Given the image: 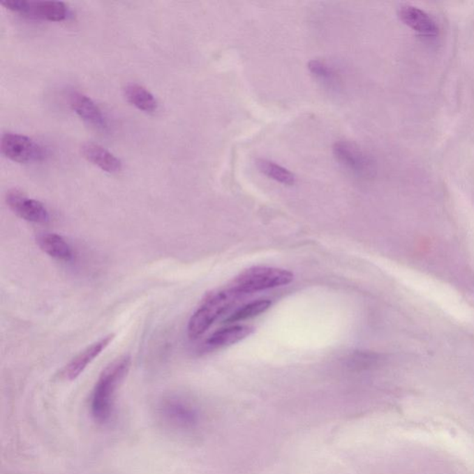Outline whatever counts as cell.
Segmentation results:
<instances>
[{"label": "cell", "mask_w": 474, "mask_h": 474, "mask_svg": "<svg viewBox=\"0 0 474 474\" xmlns=\"http://www.w3.org/2000/svg\"><path fill=\"white\" fill-rule=\"evenodd\" d=\"M131 367V357L115 360L102 371L91 397V414L96 422L105 424L113 414L114 399L119 385L126 378Z\"/></svg>", "instance_id": "cell-1"}, {"label": "cell", "mask_w": 474, "mask_h": 474, "mask_svg": "<svg viewBox=\"0 0 474 474\" xmlns=\"http://www.w3.org/2000/svg\"><path fill=\"white\" fill-rule=\"evenodd\" d=\"M242 297L231 288L209 293L190 318L187 334L191 339L202 336L212 325Z\"/></svg>", "instance_id": "cell-2"}, {"label": "cell", "mask_w": 474, "mask_h": 474, "mask_svg": "<svg viewBox=\"0 0 474 474\" xmlns=\"http://www.w3.org/2000/svg\"><path fill=\"white\" fill-rule=\"evenodd\" d=\"M293 279L294 274L288 269L257 266L246 269L235 277L230 288L244 296L246 294L288 285Z\"/></svg>", "instance_id": "cell-3"}, {"label": "cell", "mask_w": 474, "mask_h": 474, "mask_svg": "<svg viewBox=\"0 0 474 474\" xmlns=\"http://www.w3.org/2000/svg\"><path fill=\"white\" fill-rule=\"evenodd\" d=\"M0 147L6 158L18 163H38L45 157V151L40 145L19 133H4Z\"/></svg>", "instance_id": "cell-4"}, {"label": "cell", "mask_w": 474, "mask_h": 474, "mask_svg": "<svg viewBox=\"0 0 474 474\" xmlns=\"http://www.w3.org/2000/svg\"><path fill=\"white\" fill-rule=\"evenodd\" d=\"M158 413L161 422L172 430H190L198 422L197 410L188 403L177 397H169L163 400L158 407Z\"/></svg>", "instance_id": "cell-5"}, {"label": "cell", "mask_w": 474, "mask_h": 474, "mask_svg": "<svg viewBox=\"0 0 474 474\" xmlns=\"http://www.w3.org/2000/svg\"><path fill=\"white\" fill-rule=\"evenodd\" d=\"M1 5L14 13L24 14L33 18L50 22H61L67 18L68 8L59 1H27V0H6Z\"/></svg>", "instance_id": "cell-6"}, {"label": "cell", "mask_w": 474, "mask_h": 474, "mask_svg": "<svg viewBox=\"0 0 474 474\" xmlns=\"http://www.w3.org/2000/svg\"><path fill=\"white\" fill-rule=\"evenodd\" d=\"M6 203L13 214L22 220L35 223H45L50 220V214L43 203L28 198L18 190L7 193Z\"/></svg>", "instance_id": "cell-7"}, {"label": "cell", "mask_w": 474, "mask_h": 474, "mask_svg": "<svg viewBox=\"0 0 474 474\" xmlns=\"http://www.w3.org/2000/svg\"><path fill=\"white\" fill-rule=\"evenodd\" d=\"M115 334H109V336L103 337L98 341L94 343V344L88 346L86 349L80 352L66 365L62 371V376L65 379L73 381L77 378L87 368V366L93 362L96 357L102 353L109 346L112 340L114 339Z\"/></svg>", "instance_id": "cell-8"}, {"label": "cell", "mask_w": 474, "mask_h": 474, "mask_svg": "<svg viewBox=\"0 0 474 474\" xmlns=\"http://www.w3.org/2000/svg\"><path fill=\"white\" fill-rule=\"evenodd\" d=\"M69 102L73 112L87 124L98 130L108 128L106 117L89 96L83 93L73 92L71 93Z\"/></svg>", "instance_id": "cell-9"}, {"label": "cell", "mask_w": 474, "mask_h": 474, "mask_svg": "<svg viewBox=\"0 0 474 474\" xmlns=\"http://www.w3.org/2000/svg\"><path fill=\"white\" fill-rule=\"evenodd\" d=\"M334 154L339 163L357 175H364L371 168L367 156L350 142H337L334 146Z\"/></svg>", "instance_id": "cell-10"}, {"label": "cell", "mask_w": 474, "mask_h": 474, "mask_svg": "<svg viewBox=\"0 0 474 474\" xmlns=\"http://www.w3.org/2000/svg\"><path fill=\"white\" fill-rule=\"evenodd\" d=\"M400 20L411 29L425 36H434L438 32L436 22L427 13L410 5L401 6L399 10Z\"/></svg>", "instance_id": "cell-11"}, {"label": "cell", "mask_w": 474, "mask_h": 474, "mask_svg": "<svg viewBox=\"0 0 474 474\" xmlns=\"http://www.w3.org/2000/svg\"><path fill=\"white\" fill-rule=\"evenodd\" d=\"M81 152L88 161L98 166L102 171L116 173L121 170V161L109 150L95 143H86L81 147Z\"/></svg>", "instance_id": "cell-12"}, {"label": "cell", "mask_w": 474, "mask_h": 474, "mask_svg": "<svg viewBox=\"0 0 474 474\" xmlns=\"http://www.w3.org/2000/svg\"><path fill=\"white\" fill-rule=\"evenodd\" d=\"M254 329L251 326L235 325L229 327L221 328L214 332L208 339L206 340L205 348L215 349L224 348L242 341L246 337L253 333Z\"/></svg>", "instance_id": "cell-13"}, {"label": "cell", "mask_w": 474, "mask_h": 474, "mask_svg": "<svg viewBox=\"0 0 474 474\" xmlns=\"http://www.w3.org/2000/svg\"><path fill=\"white\" fill-rule=\"evenodd\" d=\"M39 248L53 259L70 261L73 259V249L61 235L44 232L36 238Z\"/></svg>", "instance_id": "cell-14"}, {"label": "cell", "mask_w": 474, "mask_h": 474, "mask_svg": "<svg viewBox=\"0 0 474 474\" xmlns=\"http://www.w3.org/2000/svg\"><path fill=\"white\" fill-rule=\"evenodd\" d=\"M124 92L126 101L136 109L147 113L155 112L158 110L157 99L151 92L140 84H127Z\"/></svg>", "instance_id": "cell-15"}, {"label": "cell", "mask_w": 474, "mask_h": 474, "mask_svg": "<svg viewBox=\"0 0 474 474\" xmlns=\"http://www.w3.org/2000/svg\"><path fill=\"white\" fill-rule=\"evenodd\" d=\"M256 165L263 175L268 176L272 180L279 182L281 184L292 186L296 182V177H295L293 173L289 172L288 169L272 163V161L260 158V160L256 161Z\"/></svg>", "instance_id": "cell-16"}, {"label": "cell", "mask_w": 474, "mask_h": 474, "mask_svg": "<svg viewBox=\"0 0 474 474\" xmlns=\"http://www.w3.org/2000/svg\"><path fill=\"white\" fill-rule=\"evenodd\" d=\"M271 306L272 302L268 299H260L256 300V302L246 304V305L243 306L242 308L235 311V313H232L231 316L227 318V319L224 320V323L228 325V323L240 322V320L258 316V315L268 311Z\"/></svg>", "instance_id": "cell-17"}, {"label": "cell", "mask_w": 474, "mask_h": 474, "mask_svg": "<svg viewBox=\"0 0 474 474\" xmlns=\"http://www.w3.org/2000/svg\"><path fill=\"white\" fill-rule=\"evenodd\" d=\"M309 69L312 75L317 76L318 78L323 79V80H332L334 75L332 68L329 67L325 62L316 61V59L309 62Z\"/></svg>", "instance_id": "cell-18"}]
</instances>
